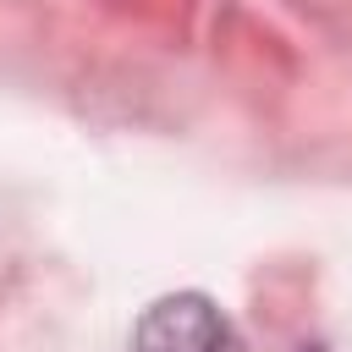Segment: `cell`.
Returning a JSON list of instances; mask_svg holds the SVG:
<instances>
[{
	"mask_svg": "<svg viewBox=\"0 0 352 352\" xmlns=\"http://www.w3.org/2000/svg\"><path fill=\"white\" fill-rule=\"evenodd\" d=\"M132 352H248L236 324L204 292H170L132 324Z\"/></svg>",
	"mask_w": 352,
	"mask_h": 352,
	"instance_id": "cell-1",
	"label": "cell"
},
{
	"mask_svg": "<svg viewBox=\"0 0 352 352\" xmlns=\"http://www.w3.org/2000/svg\"><path fill=\"white\" fill-rule=\"evenodd\" d=\"M302 352H319V346H302Z\"/></svg>",
	"mask_w": 352,
	"mask_h": 352,
	"instance_id": "cell-2",
	"label": "cell"
}]
</instances>
